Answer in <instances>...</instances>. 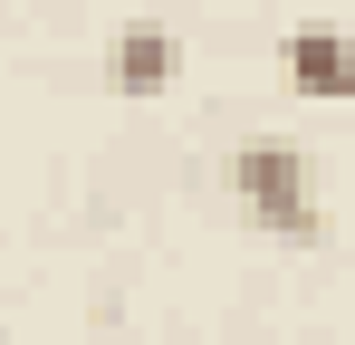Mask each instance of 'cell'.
<instances>
[{
  "mask_svg": "<svg viewBox=\"0 0 355 345\" xmlns=\"http://www.w3.org/2000/svg\"><path fill=\"white\" fill-rule=\"evenodd\" d=\"M231 192H240V211L269 230V240H317V182H307V154L297 144H279V134L231 144Z\"/></svg>",
  "mask_w": 355,
  "mask_h": 345,
  "instance_id": "obj_1",
  "label": "cell"
},
{
  "mask_svg": "<svg viewBox=\"0 0 355 345\" xmlns=\"http://www.w3.org/2000/svg\"><path fill=\"white\" fill-rule=\"evenodd\" d=\"M288 77H297V96H317V106L355 96V57H346L336 29H297V39H288Z\"/></svg>",
  "mask_w": 355,
  "mask_h": 345,
  "instance_id": "obj_3",
  "label": "cell"
},
{
  "mask_svg": "<svg viewBox=\"0 0 355 345\" xmlns=\"http://www.w3.org/2000/svg\"><path fill=\"white\" fill-rule=\"evenodd\" d=\"M96 67H106V96H135V106H144V96H173L182 39L164 29V19H125L116 39H106V57H96Z\"/></svg>",
  "mask_w": 355,
  "mask_h": 345,
  "instance_id": "obj_2",
  "label": "cell"
}]
</instances>
